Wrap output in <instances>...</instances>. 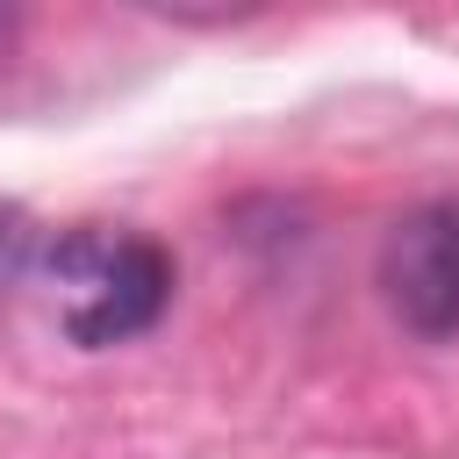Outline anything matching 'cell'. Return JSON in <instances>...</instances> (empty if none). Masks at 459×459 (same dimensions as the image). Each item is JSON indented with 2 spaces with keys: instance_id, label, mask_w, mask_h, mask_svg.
I'll list each match as a JSON object with an SVG mask.
<instances>
[{
  "instance_id": "1",
  "label": "cell",
  "mask_w": 459,
  "mask_h": 459,
  "mask_svg": "<svg viewBox=\"0 0 459 459\" xmlns=\"http://www.w3.org/2000/svg\"><path fill=\"white\" fill-rule=\"evenodd\" d=\"M43 301L57 316V330L79 351H108L143 337L165 301H172V258L165 244L136 237V230H65L43 251Z\"/></svg>"
},
{
  "instance_id": "2",
  "label": "cell",
  "mask_w": 459,
  "mask_h": 459,
  "mask_svg": "<svg viewBox=\"0 0 459 459\" xmlns=\"http://www.w3.org/2000/svg\"><path fill=\"white\" fill-rule=\"evenodd\" d=\"M380 294L409 337H459V201H423L380 237Z\"/></svg>"
},
{
  "instance_id": "3",
  "label": "cell",
  "mask_w": 459,
  "mask_h": 459,
  "mask_svg": "<svg viewBox=\"0 0 459 459\" xmlns=\"http://www.w3.org/2000/svg\"><path fill=\"white\" fill-rule=\"evenodd\" d=\"M14 43H22V14H14V7H0V72H7Z\"/></svg>"
}]
</instances>
